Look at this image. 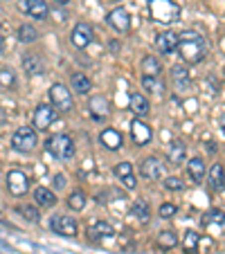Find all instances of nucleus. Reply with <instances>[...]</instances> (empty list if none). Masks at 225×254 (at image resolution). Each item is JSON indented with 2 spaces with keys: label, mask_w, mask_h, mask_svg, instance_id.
Here are the masks:
<instances>
[{
  "label": "nucleus",
  "mask_w": 225,
  "mask_h": 254,
  "mask_svg": "<svg viewBox=\"0 0 225 254\" xmlns=\"http://www.w3.org/2000/svg\"><path fill=\"white\" fill-rule=\"evenodd\" d=\"M142 86H144V90L155 92V95H160V92L164 90V86L158 81V77H147V74L142 77Z\"/></svg>",
  "instance_id": "34"
},
{
  "label": "nucleus",
  "mask_w": 225,
  "mask_h": 254,
  "mask_svg": "<svg viewBox=\"0 0 225 254\" xmlns=\"http://www.w3.org/2000/svg\"><path fill=\"white\" fill-rule=\"evenodd\" d=\"M131 137H133V142L138 144V146H147V144L151 142V137H153V130L149 128L144 122L133 120L131 122Z\"/></svg>",
  "instance_id": "16"
},
{
  "label": "nucleus",
  "mask_w": 225,
  "mask_h": 254,
  "mask_svg": "<svg viewBox=\"0 0 225 254\" xmlns=\"http://www.w3.org/2000/svg\"><path fill=\"white\" fill-rule=\"evenodd\" d=\"M131 214H133L142 225H147V223L151 221V211H149V205L144 200H135L133 207H131Z\"/></svg>",
  "instance_id": "28"
},
{
  "label": "nucleus",
  "mask_w": 225,
  "mask_h": 254,
  "mask_svg": "<svg viewBox=\"0 0 225 254\" xmlns=\"http://www.w3.org/2000/svg\"><path fill=\"white\" fill-rule=\"evenodd\" d=\"M34 200H36V205L39 207H45V209H50V207L57 205V193L52 191V189H45V187H39L34 189Z\"/></svg>",
  "instance_id": "21"
},
{
  "label": "nucleus",
  "mask_w": 225,
  "mask_h": 254,
  "mask_svg": "<svg viewBox=\"0 0 225 254\" xmlns=\"http://www.w3.org/2000/svg\"><path fill=\"white\" fill-rule=\"evenodd\" d=\"M99 142H101V146L108 151H120L122 146H124V135H122L117 128L106 126V128L99 133Z\"/></svg>",
  "instance_id": "13"
},
{
  "label": "nucleus",
  "mask_w": 225,
  "mask_h": 254,
  "mask_svg": "<svg viewBox=\"0 0 225 254\" xmlns=\"http://www.w3.org/2000/svg\"><path fill=\"white\" fill-rule=\"evenodd\" d=\"M88 234H90L92 239H108V236L115 234V230H113V225H110V223L99 221V223H95V225L90 227V232H88Z\"/></svg>",
  "instance_id": "29"
},
{
  "label": "nucleus",
  "mask_w": 225,
  "mask_h": 254,
  "mask_svg": "<svg viewBox=\"0 0 225 254\" xmlns=\"http://www.w3.org/2000/svg\"><path fill=\"white\" fill-rule=\"evenodd\" d=\"M23 70L27 72L29 77H41V74L45 72V61L41 59V54L27 52L23 57Z\"/></svg>",
  "instance_id": "15"
},
{
  "label": "nucleus",
  "mask_w": 225,
  "mask_h": 254,
  "mask_svg": "<svg viewBox=\"0 0 225 254\" xmlns=\"http://www.w3.org/2000/svg\"><path fill=\"white\" fill-rule=\"evenodd\" d=\"M167 158L171 164H182L187 158V146L180 142V139H173L171 144H169V151H167Z\"/></svg>",
  "instance_id": "22"
},
{
  "label": "nucleus",
  "mask_w": 225,
  "mask_h": 254,
  "mask_svg": "<svg viewBox=\"0 0 225 254\" xmlns=\"http://www.w3.org/2000/svg\"><path fill=\"white\" fill-rule=\"evenodd\" d=\"M54 2H59V5H68L70 0H54Z\"/></svg>",
  "instance_id": "42"
},
{
  "label": "nucleus",
  "mask_w": 225,
  "mask_h": 254,
  "mask_svg": "<svg viewBox=\"0 0 225 254\" xmlns=\"http://www.w3.org/2000/svg\"><path fill=\"white\" fill-rule=\"evenodd\" d=\"M5 122H7V115H5V111H2V108H0V126L5 124Z\"/></svg>",
  "instance_id": "40"
},
{
  "label": "nucleus",
  "mask_w": 225,
  "mask_h": 254,
  "mask_svg": "<svg viewBox=\"0 0 225 254\" xmlns=\"http://www.w3.org/2000/svg\"><path fill=\"white\" fill-rule=\"evenodd\" d=\"M70 41L77 50H86L88 45L95 41V29H92V25L90 23H77L75 27H72Z\"/></svg>",
  "instance_id": "7"
},
{
  "label": "nucleus",
  "mask_w": 225,
  "mask_h": 254,
  "mask_svg": "<svg viewBox=\"0 0 225 254\" xmlns=\"http://www.w3.org/2000/svg\"><path fill=\"white\" fill-rule=\"evenodd\" d=\"M142 72L147 77H160L162 74V63L153 57V54H147L142 59Z\"/></svg>",
  "instance_id": "25"
},
{
  "label": "nucleus",
  "mask_w": 225,
  "mask_h": 254,
  "mask_svg": "<svg viewBox=\"0 0 225 254\" xmlns=\"http://www.w3.org/2000/svg\"><path fill=\"white\" fill-rule=\"evenodd\" d=\"M5 52V39H2V36H0V54Z\"/></svg>",
  "instance_id": "41"
},
{
  "label": "nucleus",
  "mask_w": 225,
  "mask_h": 254,
  "mask_svg": "<svg viewBox=\"0 0 225 254\" xmlns=\"http://www.w3.org/2000/svg\"><path fill=\"white\" fill-rule=\"evenodd\" d=\"M50 101H52V106L61 113L72 111V106H75L72 92L68 90L63 83H52V88H50Z\"/></svg>",
  "instance_id": "5"
},
{
  "label": "nucleus",
  "mask_w": 225,
  "mask_h": 254,
  "mask_svg": "<svg viewBox=\"0 0 225 254\" xmlns=\"http://www.w3.org/2000/svg\"><path fill=\"white\" fill-rule=\"evenodd\" d=\"M178 52H180L182 61L189 65L205 61V57L210 54V41L207 36H203L196 29H185L182 34H178Z\"/></svg>",
  "instance_id": "1"
},
{
  "label": "nucleus",
  "mask_w": 225,
  "mask_h": 254,
  "mask_svg": "<svg viewBox=\"0 0 225 254\" xmlns=\"http://www.w3.org/2000/svg\"><path fill=\"white\" fill-rule=\"evenodd\" d=\"M39 29L34 27V25H20L18 27V41L20 43H36L39 41Z\"/></svg>",
  "instance_id": "31"
},
{
  "label": "nucleus",
  "mask_w": 225,
  "mask_h": 254,
  "mask_svg": "<svg viewBox=\"0 0 225 254\" xmlns=\"http://www.w3.org/2000/svg\"><path fill=\"white\" fill-rule=\"evenodd\" d=\"M18 86V79H16V72L11 67H0V88L5 90H14Z\"/></svg>",
  "instance_id": "30"
},
{
  "label": "nucleus",
  "mask_w": 225,
  "mask_h": 254,
  "mask_svg": "<svg viewBox=\"0 0 225 254\" xmlns=\"http://www.w3.org/2000/svg\"><path fill=\"white\" fill-rule=\"evenodd\" d=\"M106 23H108L110 29H115L117 34H124V32L131 29V14L124 9V7H115V9L108 11Z\"/></svg>",
  "instance_id": "8"
},
{
  "label": "nucleus",
  "mask_w": 225,
  "mask_h": 254,
  "mask_svg": "<svg viewBox=\"0 0 225 254\" xmlns=\"http://www.w3.org/2000/svg\"><path fill=\"white\" fill-rule=\"evenodd\" d=\"M20 11L27 14L29 18L36 20H45L50 14V7L45 0H20Z\"/></svg>",
  "instance_id": "10"
},
{
  "label": "nucleus",
  "mask_w": 225,
  "mask_h": 254,
  "mask_svg": "<svg viewBox=\"0 0 225 254\" xmlns=\"http://www.w3.org/2000/svg\"><path fill=\"white\" fill-rule=\"evenodd\" d=\"M155 48H158V52H162V54H173L178 48V34L171 32V29L160 32L158 39H155Z\"/></svg>",
  "instance_id": "18"
},
{
  "label": "nucleus",
  "mask_w": 225,
  "mask_h": 254,
  "mask_svg": "<svg viewBox=\"0 0 225 254\" xmlns=\"http://www.w3.org/2000/svg\"><path fill=\"white\" fill-rule=\"evenodd\" d=\"M187 173L192 178V183H203V178L207 173V167H205V160L203 158H192L187 162Z\"/></svg>",
  "instance_id": "20"
},
{
  "label": "nucleus",
  "mask_w": 225,
  "mask_h": 254,
  "mask_svg": "<svg viewBox=\"0 0 225 254\" xmlns=\"http://www.w3.org/2000/svg\"><path fill=\"white\" fill-rule=\"evenodd\" d=\"M164 189H167V191H182V189H185V183L176 176H169L167 180H164Z\"/></svg>",
  "instance_id": "38"
},
{
  "label": "nucleus",
  "mask_w": 225,
  "mask_h": 254,
  "mask_svg": "<svg viewBox=\"0 0 225 254\" xmlns=\"http://www.w3.org/2000/svg\"><path fill=\"white\" fill-rule=\"evenodd\" d=\"M203 225L205 227H225V214L221 209H212L205 214V218H203Z\"/></svg>",
  "instance_id": "32"
},
{
  "label": "nucleus",
  "mask_w": 225,
  "mask_h": 254,
  "mask_svg": "<svg viewBox=\"0 0 225 254\" xmlns=\"http://www.w3.org/2000/svg\"><path fill=\"white\" fill-rule=\"evenodd\" d=\"M70 88L77 95H90L92 90V81L83 74V72H72V77H70Z\"/></svg>",
  "instance_id": "19"
},
{
  "label": "nucleus",
  "mask_w": 225,
  "mask_h": 254,
  "mask_svg": "<svg viewBox=\"0 0 225 254\" xmlns=\"http://www.w3.org/2000/svg\"><path fill=\"white\" fill-rule=\"evenodd\" d=\"M198 241H201V234L194 230H187L185 236H182V250H185L187 254H198Z\"/></svg>",
  "instance_id": "27"
},
{
  "label": "nucleus",
  "mask_w": 225,
  "mask_h": 254,
  "mask_svg": "<svg viewBox=\"0 0 225 254\" xmlns=\"http://www.w3.org/2000/svg\"><path fill=\"white\" fill-rule=\"evenodd\" d=\"M54 120H57V108H54V106L41 104L39 108L34 111V128L45 130L54 124Z\"/></svg>",
  "instance_id": "9"
},
{
  "label": "nucleus",
  "mask_w": 225,
  "mask_h": 254,
  "mask_svg": "<svg viewBox=\"0 0 225 254\" xmlns=\"http://www.w3.org/2000/svg\"><path fill=\"white\" fill-rule=\"evenodd\" d=\"M45 149L54 155L57 160H72L75 158V142L70 135L66 133H57L45 142Z\"/></svg>",
  "instance_id": "3"
},
{
  "label": "nucleus",
  "mask_w": 225,
  "mask_h": 254,
  "mask_svg": "<svg viewBox=\"0 0 225 254\" xmlns=\"http://www.w3.org/2000/svg\"><path fill=\"white\" fill-rule=\"evenodd\" d=\"M68 185V178L63 176V173H57V176H54V189H63Z\"/></svg>",
  "instance_id": "39"
},
{
  "label": "nucleus",
  "mask_w": 225,
  "mask_h": 254,
  "mask_svg": "<svg viewBox=\"0 0 225 254\" xmlns=\"http://www.w3.org/2000/svg\"><path fill=\"white\" fill-rule=\"evenodd\" d=\"M50 225H52V232L59 236H66V239H75V236L79 234V225L77 221L72 218V216H52V221H50Z\"/></svg>",
  "instance_id": "6"
},
{
  "label": "nucleus",
  "mask_w": 225,
  "mask_h": 254,
  "mask_svg": "<svg viewBox=\"0 0 225 254\" xmlns=\"http://www.w3.org/2000/svg\"><path fill=\"white\" fill-rule=\"evenodd\" d=\"M140 173H142V178L144 180H160L162 178V173H164V164L160 162L155 155H149L147 160L142 162V167H140Z\"/></svg>",
  "instance_id": "12"
},
{
  "label": "nucleus",
  "mask_w": 225,
  "mask_h": 254,
  "mask_svg": "<svg viewBox=\"0 0 225 254\" xmlns=\"http://www.w3.org/2000/svg\"><path fill=\"white\" fill-rule=\"evenodd\" d=\"M113 173H115L117 180H120V183L124 185L126 189H135L138 180H135V171H133V164H131V162H120V164H115Z\"/></svg>",
  "instance_id": "17"
},
{
  "label": "nucleus",
  "mask_w": 225,
  "mask_h": 254,
  "mask_svg": "<svg viewBox=\"0 0 225 254\" xmlns=\"http://www.w3.org/2000/svg\"><path fill=\"white\" fill-rule=\"evenodd\" d=\"M7 189H9V193H14V196H25L29 189V178L25 176L23 171L14 169V171L7 173Z\"/></svg>",
  "instance_id": "11"
},
{
  "label": "nucleus",
  "mask_w": 225,
  "mask_h": 254,
  "mask_svg": "<svg viewBox=\"0 0 225 254\" xmlns=\"http://www.w3.org/2000/svg\"><path fill=\"white\" fill-rule=\"evenodd\" d=\"M36 144H39V137H36V128H32V126H20L14 133V137H11V146L16 151H20V153L34 151Z\"/></svg>",
  "instance_id": "4"
},
{
  "label": "nucleus",
  "mask_w": 225,
  "mask_h": 254,
  "mask_svg": "<svg viewBox=\"0 0 225 254\" xmlns=\"http://www.w3.org/2000/svg\"><path fill=\"white\" fill-rule=\"evenodd\" d=\"M18 211L23 214V218H27V221H32V223H39L41 221V214H39V209H36L34 205H20Z\"/></svg>",
  "instance_id": "36"
},
{
  "label": "nucleus",
  "mask_w": 225,
  "mask_h": 254,
  "mask_svg": "<svg viewBox=\"0 0 225 254\" xmlns=\"http://www.w3.org/2000/svg\"><path fill=\"white\" fill-rule=\"evenodd\" d=\"M210 187L214 191H223L225 189V169L221 164H214L210 169Z\"/></svg>",
  "instance_id": "26"
},
{
  "label": "nucleus",
  "mask_w": 225,
  "mask_h": 254,
  "mask_svg": "<svg viewBox=\"0 0 225 254\" xmlns=\"http://www.w3.org/2000/svg\"><path fill=\"white\" fill-rule=\"evenodd\" d=\"M131 111H133L138 117H147L149 111H151V104H149V99L144 95L133 92V95H131Z\"/></svg>",
  "instance_id": "24"
},
{
  "label": "nucleus",
  "mask_w": 225,
  "mask_h": 254,
  "mask_svg": "<svg viewBox=\"0 0 225 254\" xmlns=\"http://www.w3.org/2000/svg\"><path fill=\"white\" fill-rule=\"evenodd\" d=\"M171 74H173V79H176L178 86H187V83H189V72H187L185 65H173Z\"/></svg>",
  "instance_id": "35"
},
{
  "label": "nucleus",
  "mask_w": 225,
  "mask_h": 254,
  "mask_svg": "<svg viewBox=\"0 0 225 254\" xmlns=\"http://www.w3.org/2000/svg\"><path fill=\"white\" fill-rule=\"evenodd\" d=\"M86 202H88V198H86L83 191H72L70 198H68V207L75 209V211H81L83 207H86Z\"/></svg>",
  "instance_id": "33"
},
{
  "label": "nucleus",
  "mask_w": 225,
  "mask_h": 254,
  "mask_svg": "<svg viewBox=\"0 0 225 254\" xmlns=\"http://www.w3.org/2000/svg\"><path fill=\"white\" fill-rule=\"evenodd\" d=\"M223 130H225V115H223Z\"/></svg>",
  "instance_id": "43"
},
{
  "label": "nucleus",
  "mask_w": 225,
  "mask_h": 254,
  "mask_svg": "<svg viewBox=\"0 0 225 254\" xmlns=\"http://www.w3.org/2000/svg\"><path fill=\"white\" fill-rule=\"evenodd\" d=\"M151 18L158 23H176L180 20V7L173 0H149Z\"/></svg>",
  "instance_id": "2"
},
{
  "label": "nucleus",
  "mask_w": 225,
  "mask_h": 254,
  "mask_svg": "<svg viewBox=\"0 0 225 254\" xmlns=\"http://www.w3.org/2000/svg\"><path fill=\"white\" fill-rule=\"evenodd\" d=\"M158 214H160V218H164V221H169V218H173V216L178 214V207L173 205V202H164V205H160Z\"/></svg>",
  "instance_id": "37"
},
{
  "label": "nucleus",
  "mask_w": 225,
  "mask_h": 254,
  "mask_svg": "<svg viewBox=\"0 0 225 254\" xmlns=\"http://www.w3.org/2000/svg\"><path fill=\"white\" fill-rule=\"evenodd\" d=\"M178 243H180V239H178V234L173 230H162L155 236V248L160 250H173Z\"/></svg>",
  "instance_id": "23"
},
{
  "label": "nucleus",
  "mask_w": 225,
  "mask_h": 254,
  "mask_svg": "<svg viewBox=\"0 0 225 254\" xmlns=\"http://www.w3.org/2000/svg\"><path fill=\"white\" fill-rule=\"evenodd\" d=\"M88 108H90V115L95 117L97 122L108 120V115H110V104H108V99H106L104 95L90 97V101H88Z\"/></svg>",
  "instance_id": "14"
}]
</instances>
